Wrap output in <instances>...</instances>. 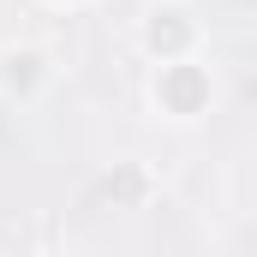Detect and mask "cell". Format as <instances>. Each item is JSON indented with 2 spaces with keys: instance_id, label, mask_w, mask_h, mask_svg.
<instances>
[{
  "instance_id": "obj_1",
  "label": "cell",
  "mask_w": 257,
  "mask_h": 257,
  "mask_svg": "<svg viewBox=\"0 0 257 257\" xmlns=\"http://www.w3.org/2000/svg\"><path fill=\"white\" fill-rule=\"evenodd\" d=\"M144 48L156 54L162 66H174V60H192V42H197V24H192V12L180 6V0H162V6H150L144 12Z\"/></svg>"
},
{
  "instance_id": "obj_2",
  "label": "cell",
  "mask_w": 257,
  "mask_h": 257,
  "mask_svg": "<svg viewBox=\"0 0 257 257\" xmlns=\"http://www.w3.org/2000/svg\"><path fill=\"white\" fill-rule=\"evenodd\" d=\"M48 78H54V66L36 42H6L0 48V96L6 102H36L48 90Z\"/></svg>"
},
{
  "instance_id": "obj_3",
  "label": "cell",
  "mask_w": 257,
  "mask_h": 257,
  "mask_svg": "<svg viewBox=\"0 0 257 257\" xmlns=\"http://www.w3.org/2000/svg\"><path fill=\"white\" fill-rule=\"evenodd\" d=\"M156 102L174 114V120H192V114H203V102H209V72L197 60H174L156 72Z\"/></svg>"
},
{
  "instance_id": "obj_4",
  "label": "cell",
  "mask_w": 257,
  "mask_h": 257,
  "mask_svg": "<svg viewBox=\"0 0 257 257\" xmlns=\"http://www.w3.org/2000/svg\"><path fill=\"white\" fill-rule=\"evenodd\" d=\"M54 257H72V251H54Z\"/></svg>"
}]
</instances>
